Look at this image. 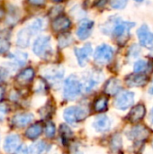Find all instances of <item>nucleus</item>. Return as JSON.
<instances>
[{
	"instance_id": "f257e3e1",
	"label": "nucleus",
	"mask_w": 153,
	"mask_h": 154,
	"mask_svg": "<svg viewBox=\"0 0 153 154\" xmlns=\"http://www.w3.org/2000/svg\"><path fill=\"white\" fill-rule=\"evenodd\" d=\"M82 85L78 77L75 75L66 79L63 85V97L66 100H74L81 93Z\"/></svg>"
},
{
	"instance_id": "f03ea898",
	"label": "nucleus",
	"mask_w": 153,
	"mask_h": 154,
	"mask_svg": "<svg viewBox=\"0 0 153 154\" xmlns=\"http://www.w3.org/2000/svg\"><path fill=\"white\" fill-rule=\"evenodd\" d=\"M87 115L88 111L86 108L79 106H73L64 110L63 117L68 124L76 125L85 120Z\"/></svg>"
},
{
	"instance_id": "7ed1b4c3",
	"label": "nucleus",
	"mask_w": 153,
	"mask_h": 154,
	"mask_svg": "<svg viewBox=\"0 0 153 154\" xmlns=\"http://www.w3.org/2000/svg\"><path fill=\"white\" fill-rule=\"evenodd\" d=\"M32 51L34 52L35 55L41 58L49 56L52 51L50 46V37L48 35L39 36L33 42Z\"/></svg>"
},
{
	"instance_id": "20e7f679",
	"label": "nucleus",
	"mask_w": 153,
	"mask_h": 154,
	"mask_svg": "<svg viewBox=\"0 0 153 154\" xmlns=\"http://www.w3.org/2000/svg\"><path fill=\"white\" fill-rule=\"evenodd\" d=\"M134 25H135V23H132V22H126V21L120 22L119 21L116 23V25L115 26V28L113 29L112 33L118 42L124 43L127 41V39L129 38L131 29Z\"/></svg>"
},
{
	"instance_id": "39448f33",
	"label": "nucleus",
	"mask_w": 153,
	"mask_h": 154,
	"mask_svg": "<svg viewBox=\"0 0 153 154\" xmlns=\"http://www.w3.org/2000/svg\"><path fill=\"white\" fill-rule=\"evenodd\" d=\"M114 57V49L107 44L99 45L94 53V60L99 65H105L111 61Z\"/></svg>"
},
{
	"instance_id": "423d86ee",
	"label": "nucleus",
	"mask_w": 153,
	"mask_h": 154,
	"mask_svg": "<svg viewBox=\"0 0 153 154\" xmlns=\"http://www.w3.org/2000/svg\"><path fill=\"white\" fill-rule=\"evenodd\" d=\"M134 103V93L132 91H123L115 99L114 106L116 109L126 110Z\"/></svg>"
},
{
	"instance_id": "0eeeda50",
	"label": "nucleus",
	"mask_w": 153,
	"mask_h": 154,
	"mask_svg": "<svg viewBox=\"0 0 153 154\" xmlns=\"http://www.w3.org/2000/svg\"><path fill=\"white\" fill-rule=\"evenodd\" d=\"M151 134V130L144 125H136L132 128L129 133H127V136L130 140L136 142L137 143H143L148 139Z\"/></svg>"
},
{
	"instance_id": "6e6552de",
	"label": "nucleus",
	"mask_w": 153,
	"mask_h": 154,
	"mask_svg": "<svg viewBox=\"0 0 153 154\" xmlns=\"http://www.w3.org/2000/svg\"><path fill=\"white\" fill-rule=\"evenodd\" d=\"M137 36L140 43L149 49L153 50V32H151L146 24H143L137 30Z\"/></svg>"
},
{
	"instance_id": "1a4fd4ad",
	"label": "nucleus",
	"mask_w": 153,
	"mask_h": 154,
	"mask_svg": "<svg viewBox=\"0 0 153 154\" xmlns=\"http://www.w3.org/2000/svg\"><path fill=\"white\" fill-rule=\"evenodd\" d=\"M33 34H35V32L29 26V24L26 27L21 29L16 35V45L20 48L28 47Z\"/></svg>"
},
{
	"instance_id": "9d476101",
	"label": "nucleus",
	"mask_w": 153,
	"mask_h": 154,
	"mask_svg": "<svg viewBox=\"0 0 153 154\" xmlns=\"http://www.w3.org/2000/svg\"><path fill=\"white\" fill-rule=\"evenodd\" d=\"M102 79H103V77L98 72L89 73L88 75H87L84 78L83 82L81 83L82 89L85 92H90V91H92L100 83V81L102 80Z\"/></svg>"
},
{
	"instance_id": "9b49d317",
	"label": "nucleus",
	"mask_w": 153,
	"mask_h": 154,
	"mask_svg": "<svg viewBox=\"0 0 153 154\" xmlns=\"http://www.w3.org/2000/svg\"><path fill=\"white\" fill-rule=\"evenodd\" d=\"M92 51H93V49H92V46L90 43L85 44L81 48L75 49V54H76V57H77L79 66L84 67L86 65V63L89 60L90 55L92 54Z\"/></svg>"
},
{
	"instance_id": "f8f14e48",
	"label": "nucleus",
	"mask_w": 153,
	"mask_h": 154,
	"mask_svg": "<svg viewBox=\"0 0 153 154\" xmlns=\"http://www.w3.org/2000/svg\"><path fill=\"white\" fill-rule=\"evenodd\" d=\"M145 115H146L145 106L143 104H138L131 109V111L127 116V120L132 124H135L142 120Z\"/></svg>"
},
{
	"instance_id": "ddd939ff",
	"label": "nucleus",
	"mask_w": 153,
	"mask_h": 154,
	"mask_svg": "<svg viewBox=\"0 0 153 154\" xmlns=\"http://www.w3.org/2000/svg\"><path fill=\"white\" fill-rule=\"evenodd\" d=\"M43 74H44V77L48 80L53 83H56V82L60 81L61 79L63 78L64 69L60 66H51V67L45 69Z\"/></svg>"
},
{
	"instance_id": "4468645a",
	"label": "nucleus",
	"mask_w": 153,
	"mask_h": 154,
	"mask_svg": "<svg viewBox=\"0 0 153 154\" xmlns=\"http://www.w3.org/2000/svg\"><path fill=\"white\" fill-rule=\"evenodd\" d=\"M71 26L70 20L65 15H60L56 17L51 23V28L56 32H65Z\"/></svg>"
},
{
	"instance_id": "2eb2a0df",
	"label": "nucleus",
	"mask_w": 153,
	"mask_h": 154,
	"mask_svg": "<svg viewBox=\"0 0 153 154\" xmlns=\"http://www.w3.org/2000/svg\"><path fill=\"white\" fill-rule=\"evenodd\" d=\"M95 23L91 20H84L82 21L77 30V36L79 40H86L87 39L94 28Z\"/></svg>"
},
{
	"instance_id": "dca6fc26",
	"label": "nucleus",
	"mask_w": 153,
	"mask_h": 154,
	"mask_svg": "<svg viewBox=\"0 0 153 154\" xmlns=\"http://www.w3.org/2000/svg\"><path fill=\"white\" fill-rule=\"evenodd\" d=\"M111 125H112L111 119L105 115L97 116L93 122V127L98 133H105L109 131Z\"/></svg>"
},
{
	"instance_id": "f3484780",
	"label": "nucleus",
	"mask_w": 153,
	"mask_h": 154,
	"mask_svg": "<svg viewBox=\"0 0 153 154\" xmlns=\"http://www.w3.org/2000/svg\"><path fill=\"white\" fill-rule=\"evenodd\" d=\"M148 81V77L143 73H135L126 77L125 82L129 87H142Z\"/></svg>"
},
{
	"instance_id": "a211bd4d",
	"label": "nucleus",
	"mask_w": 153,
	"mask_h": 154,
	"mask_svg": "<svg viewBox=\"0 0 153 154\" xmlns=\"http://www.w3.org/2000/svg\"><path fill=\"white\" fill-rule=\"evenodd\" d=\"M33 119V115L31 113H19L12 119V124L15 127L22 128L28 125Z\"/></svg>"
},
{
	"instance_id": "6ab92c4d",
	"label": "nucleus",
	"mask_w": 153,
	"mask_h": 154,
	"mask_svg": "<svg viewBox=\"0 0 153 154\" xmlns=\"http://www.w3.org/2000/svg\"><path fill=\"white\" fill-rule=\"evenodd\" d=\"M20 137L16 134H10L5 138L4 143V150L5 152L11 153L18 149L20 146Z\"/></svg>"
},
{
	"instance_id": "aec40b11",
	"label": "nucleus",
	"mask_w": 153,
	"mask_h": 154,
	"mask_svg": "<svg viewBox=\"0 0 153 154\" xmlns=\"http://www.w3.org/2000/svg\"><path fill=\"white\" fill-rule=\"evenodd\" d=\"M122 89V83L117 79H109L106 84L105 85V92L108 96H115L118 94Z\"/></svg>"
},
{
	"instance_id": "412c9836",
	"label": "nucleus",
	"mask_w": 153,
	"mask_h": 154,
	"mask_svg": "<svg viewBox=\"0 0 153 154\" xmlns=\"http://www.w3.org/2000/svg\"><path fill=\"white\" fill-rule=\"evenodd\" d=\"M35 75V71L32 68H26L23 69L17 76H16V81L21 85H26L29 82H31Z\"/></svg>"
},
{
	"instance_id": "4be33fe9",
	"label": "nucleus",
	"mask_w": 153,
	"mask_h": 154,
	"mask_svg": "<svg viewBox=\"0 0 153 154\" xmlns=\"http://www.w3.org/2000/svg\"><path fill=\"white\" fill-rule=\"evenodd\" d=\"M42 133V125L40 123H36L29 126L25 132V136L29 140L37 139Z\"/></svg>"
},
{
	"instance_id": "5701e85b",
	"label": "nucleus",
	"mask_w": 153,
	"mask_h": 154,
	"mask_svg": "<svg viewBox=\"0 0 153 154\" xmlns=\"http://www.w3.org/2000/svg\"><path fill=\"white\" fill-rule=\"evenodd\" d=\"M107 107H108V99L106 97H99L94 102L93 108L97 113L105 112L107 109Z\"/></svg>"
},
{
	"instance_id": "b1692460",
	"label": "nucleus",
	"mask_w": 153,
	"mask_h": 154,
	"mask_svg": "<svg viewBox=\"0 0 153 154\" xmlns=\"http://www.w3.org/2000/svg\"><path fill=\"white\" fill-rule=\"evenodd\" d=\"M47 144L42 142H37L33 144H32L29 148V153L30 154H41L43 152L47 150Z\"/></svg>"
},
{
	"instance_id": "393cba45",
	"label": "nucleus",
	"mask_w": 153,
	"mask_h": 154,
	"mask_svg": "<svg viewBox=\"0 0 153 154\" xmlns=\"http://www.w3.org/2000/svg\"><path fill=\"white\" fill-rule=\"evenodd\" d=\"M11 58H13L18 65L23 66L27 61L28 55H27V53L23 52V51H15L11 55Z\"/></svg>"
},
{
	"instance_id": "a878e982",
	"label": "nucleus",
	"mask_w": 153,
	"mask_h": 154,
	"mask_svg": "<svg viewBox=\"0 0 153 154\" xmlns=\"http://www.w3.org/2000/svg\"><path fill=\"white\" fill-rule=\"evenodd\" d=\"M60 136H61V139L64 143V144H66L69 139L73 136V132L70 130V128L65 125H62L60 126Z\"/></svg>"
},
{
	"instance_id": "bb28decb",
	"label": "nucleus",
	"mask_w": 153,
	"mask_h": 154,
	"mask_svg": "<svg viewBox=\"0 0 153 154\" xmlns=\"http://www.w3.org/2000/svg\"><path fill=\"white\" fill-rule=\"evenodd\" d=\"M150 67V63L147 60H140L135 62L134 64V72L135 73H142L147 70Z\"/></svg>"
},
{
	"instance_id": "cd10ccee",
	"label": "nucleus",
	"mask_w": 153,
	"mask_h": 154,
	"mask_svg": "<svg viewBox=\"0 0 153 154\" xmlns=\"http://www.w3.org/2000/svg\"><path fill=\"white\" fill-rule=\"evenodd\" d=\"M44 133L46 137L48 138H53L55 134H56V127L55 125L51 122H48L45 125V129H44Z\"/></svg>"
},
{
	"instance_id": "c85d7f7f",
	"label": "nucleus",
	"mask_w": 153,
	"mask_h": 154,
	"mask_svg": "<svg viewBox=\"0 0 153 154\" xmlns=\"http://www.w3.org/2000/svg\"><path fill=\"white\" fill-rule=\"evenodd\" d=\"M11 47L9 40L5 37H0V54L6 53Z\"/></svg>"
},
{
	"instance_id": "c756f323",
	"label": "nucleus",
	"mask_w": 153,
	"mask_h": 154,
	"mask_svg": "<svg viewBox=\"0 0 153 154\" xmlns=\"http://www.w3.org/2000/svg\"><path fill=\"white\" fill-rule=\"evenodd\" d=\"M72 42V38L69 34H61L59 37V45L61 48L69 46Z\"/></svg>"
},
{
	"instance_id": "7c9ffc66",
	"label": "nucleus",
	"mask_w": 153,
	"mask_h": 154,
	"mask_svg": "<svg viewBox=\"0 0 153 154\" xmlns=\"http://www.w3.org/2000/svg\"><path fill=\"white\" fill-rule=\"evenodd\" d=\"M126 4L127 0H110V5L114 9H123Z\"/></svg>"
},
{
	"instance_id": "2f4dec72",
	"label": "nucleus",
	"mask_w": 153,
	"mask_h": 154,
	"mask_svg": "<svg viewBox=\"0 0 153 154\" xmlns=\"http://www.w3.org/2000/svg\"><path fill=\"white\" fill-rule=\"evenodd\" d=\"M8 112V106L6 104H0V121H2Z\"/></svg>"
},
{
	"instance_id": "473e14b6",
	"label": "nucleus",
	"mask_w": 153,
	"mask_h": 154,
	"mask_svg": "<svg viewBox=\"0 0 153 154\" xmlns=\"http://www.w3.org/2000/svg\"><path fill=\"white\" fill-rule=\"evenodd\" d=\"M32 5L34 6H42L45 4V0H27Z\"/></svg>"
},
{
	"instance_id": "72a5a7b5",
	"label": "nucleus",
	"mask_w": 153,
	"mask_h": 154,
	"mask_svg": "<svg viewBox=\"0 0 153 154\" xmlns=\"http://www.w3.org/2000/svg\"><path fill=\"white\" fill-rule=\"evenodd\" d=\"M17 154H30L29 153V150L24 146V145H20L18 147V149L16 150Z\"/></svg>"
},
{
	"instance_id": "f704fd0d",
	"label": "nucleus",
	"mask_w": 153,
	"mask_h": 154,
	"mask_svg": "<svg viewBox=\"0 0 153 154\" xmlns=\"http://www.w3.org/2000/svg\"><path fill=\"white\" fill-rule=\"evenodd\" d=\"M5 15V7L0 4V20L2 18H4V16Z\"/></svg>"
},
{
	"instance_id": "c9c22d12",
	"label": "nucleus",
	"mask_w": 153,
	"mask_h": 154,
	"mask_svg": "<svg viewBox=\"0 0 153 154\" xmlns=\"http://www.w3.org/2000/svg\"><path fill=\"white\" fill-rule=\"evenodd\" d=\"M5 97V88L0 86V102L4 99Z\"/></svg>"
},
{
	"instance_id": "e433bc0d",
	"label": "nucleus",
	"mask_w": 153,
	"mask_h": 154,
	"mask_svg": "<svg viewBox=\"0 0 153 154\" xmlns=\"http://www.w3.org/2000/svg\"><path fill=\"white\" fill-rule=\"evenodd\" d=\"M150 121H151V124H153V107L151 111V113H150Z\"/></svg>"
},
{
	"instance_id": "4c0bfd02",
	"label": "nucleus",
	"mask_w": 153,
	"mask_h": 154,
	"mask_svg": "<svg viewBox=\"0 0 153 154\" xmlns=\"http://www.w3.org/2000/svg\"><path fill=\"white\" fill-rule=\"evenodd\" d=\"M149 93L151 95H153V82L152 84H151V88H150V89H149Z\"/></svg>"
},
{
	"instance_id": "58836bf2",
	"label": "nucleus",
	"mask_w": 153,
	"mask_h": 154,
	"mask_svg": "<svg viewBox=\"0 0 153 154\" xmlns=\"http://www.w3.org/2000/svg\"><path fill=\"white\" fill-rule=\"evenodd\" d=\"M53 2H57V3H59V2H61V1H63V0H52Z\"/></svg>"
},
{
	"instance_id": "ea45409f",
	"label": "nucleus",
	"mask_w": 153,
	"mask_h": 154,
	"mask_svg": "<svg viewBox=\"0 0 153 154\" xmlns=\"http://www.w3.org/2000/svg\"><path fill=\"white\" fill-rule=\"evenodd\" d=\"M134 1H136V2H142L143 0H134Z\"/></svg>"
},
{
	"instance_id": "a19ab883",
	"label": "nucleus",
	"mask_w": 153,
	"mask_h": 154,
	"mask_svg": "<svg viewBox=\"0 0 153 154\" xmlns=\"http://www.w3.org/2000/svg\"><path fill=\"white\" fill-rule=\"evenodd\" d=\"M1 80H2V79H1V77H0V82H1Z\"/></svg>"
}]
</instances>
